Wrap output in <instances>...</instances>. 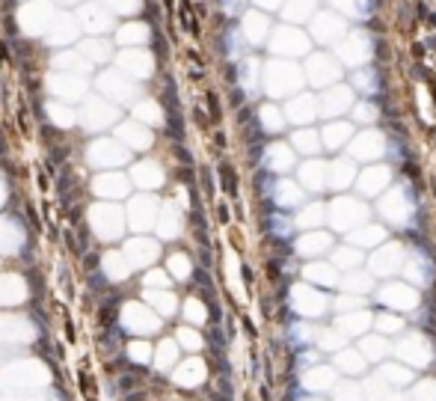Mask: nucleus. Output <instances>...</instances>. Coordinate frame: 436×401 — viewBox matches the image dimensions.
Here are the masks:
<instances>
[{
  "instance_id": "f257e3e1",
  "label": "nucleus",
  "mask_w": 436,
  "mask_h": 401,
  "mask_svg": "<svg viewBox=\"0 0 436 401\" xmlns=\"http://www.w3.org/2000/svg\"><path fill=\"white\" fill-rule=\"evenodd\" d=\"M380 214H383V220L395 223L398 229L413 226V220H416V196H413L406 181H398L395 188H389V193L380 199Z\"/></svg>"
},
{
  "instance_id": "f03ea898",
  "label": "nucleus",
  "mask_w": 436,
  "mask_h": 401,
  "mask_svg": "<svg viewBox=\"0 0 436 401\" xmlns=\"http://www.w3.org/2000/svg\"><path fill=\"white\" fill-rule=\"evenodd\" d=\"M300 87H303V71H300V66L288 63V60H273L264 71V89L273 98L300 95Z\"/></svg>"
},
{
  "instance_id": "7ed1b4c3",
  "label": "nucleus",
  "mask_w": 436,
  "mask_h": 401,
  "mask_svg": "<svg viewBox=\"0 0 436 401\" xmlns=\"http://www.w3.org/2000/svg\"><path fill=\"white\" fill-rule=\"evenodd\" d=\"M335 54L338 60L350 66V69H362L371 63L374 57V39L365 33V30H347V36L335 45Z\"/></svg>"
},
{
  "instance_id": "20e7f679",
  "label": "nucleus",
  "mask_w": 436,
  "mask_h": 401,
  "mask_svg": "<svg viewBox=\"0 0 436 401\" xmlns=\"http://www.w3.org/2000/svg\"><path fill=\"white\" fill-rule=\"evenodd\" d=\"M312 48L309 36L303 33L300 27H291V24H282L270 33V51L279 54V57H306Z\"/></svg>"
},
{
  "instance_id": "39448f33",
  "label": "nucleus",
  "mask_w": 436,
  "mask_h": 401,
  "mask_svg": "<svg viewBox=\"0 0 436 401\" xmlns=\"http://www.w3.org/2000/svg\"><path fill=\"white\" fill-rule=\"evenodd\" d=\"M312 36L321 45H338L347 36V18H341L338 12H314L312 15Z\"/></svg>"
},
{
  "instance_id": "423d86ee",
  "label": "nucleus",
  "mask_w": 436,
  "mask_h": 401,
  "mask_svg": "<svg viewBox=\"0 0 436 401\" xmlns=\"http://www.w3.org/2000/svg\"><path fill=\"white\" fill-rule=\"evenodd\" d=\"M353 104H356V92H353L347 84H335V87H330L317 98V113H321L324 119H338V116H344Z\"/></svg>"
},
{
  "instance_id": "0eeeda50",
  "label": "nucleus",
  "mask_w": 436,
  "mask_h": 401,
  "mask_svg": "<svg viewBox=\"0 0 436 401\" xmlns=\"http://www.w3.org/2000/svg\"><path fill=\"white\" fill-rule=\"evenodd\" d=\"M306 77L314 87H335V81L341 77V63L335 57H330V54H309Z\"/></svg>"
},
{
  "instance_id": "6e6552de",
  "label": "nucleus",
  "mask_w": 436,
  "mask_h": 401,
  "mask_svg": "<svg viewBox=\"0 0 436 401\" xmlns=\"http://www.w3.org/2000/svg\"><path fill=\"white\" fill-rule=\"evenodd\" d=\"M368 208L359 199H350V196H338L330 205V223L335 229H356L359 223H365Z\"/></svg>"
},
{
  "instance_id": "1a4fd4ad",
  "label": "nucleus",
  "mask_w": 436,
  "mask_h": 401,
  "mask_svg": "<svg viewBox=\"0 0 436 401\" xmlns=\"http://www.w3.org/2000/svg\"><path fill=\"white\" fill-rule=\"evenodd\" d=\"M291 306H294V312H300L303 318H317V315L327 312L330 300H327V295H321L312 285H294V291H291Z\"/></svg>"
},
{
  "instance_id": "9d476101",
  "label": "nucleus",
  "mask_w": 436,
  "mask_h": 401,
  "mask_svg": "<svg viewBox=\"0 0 436 401\" xmlns=\"http://www.w3.org/2000/svg\"><path fill=\"white\" fill-rule=\"evenodd\" d=\"M403 271L410 274V279L413 282H419V288H424V285H430L436 277V264L433 259L424 253V250H413L410 256H403V264H401Z\"/></svg>"
},
{
  "instance_id": "9b49d317",
  "label": "nucleus",
  "mask_w": 436,
  "mask_h": 401,
  "mask_svg": "<svg viewBox=\"0 0 436 401\" xmlns=\"http://www.w3.org/2000/svg\"><path fill=\"white\" fill-rule=\"evenodd\" d=\"M380 303L392 306V309H401V312H413L416 303H419V295L403 282H389V285L380 288Z\"/></svg>"
},
{
  "instance_id": "f8f14e48",
  "label": "nucleus",
  "mask_w": 436,
  "mask_h": 401,
  "mask_svg": "<svg viewBox=\"0 0 436 401\" xmlns=\"http://www.w3.org/2000/svg\"><path fill=\"white\" fill-rule=\"evenodd\" d=\"M317 137H321V149H327V152H338V149H344V146H347V140L353 137V128H350L344 119H330V122L317 131Z\"/></svg>"
},
{
  "instance_id": "ddd939ff",
  "label": "nucleus",
  "mask_w": 436,
  "mask_h": 401,
  "mask_svg": "<svg viewBox=\"0 0 436 401\" xmlns=\"http://www.w3.org/2000/svg\"><path fill=\"white\" fill-rule=\"evenodd\" d=\"M403 256L406 253H403L401 244H380V250L371 256L368 268H371V274H392L403 264Z\"/></svg>"
},
{
  "instance_id": "4468645a",
  "label": "nucleus",
  "mask_w": 436,
  "mask_h": 401,
  "mask_svg": "<svg viewBox=\"0 0 436 401\" xmlns=\"http://www.w3.org/2000/svg\"><path fill=\"white\" fill-rule=\"evenodd\" d=\"M389 149L386 146V137L380 131H365V134H359V137L350 143V155L359 157V161H371V157H380Z\"/></svg>"
},
{
  "instance_id": "2eb2a0df",
  "label": "nucleus",
  "mask_w": 436,
  "mask_h": 401,
  "mask_svg": "<svg viewBox=\"0 0 436 401\" xmlns=\"http://www.w3.org/2000/svg\"><path fill=\"white\" fill-rule=\"evenodd\" d=\"M350 89H353V92H359V95H365L368 101H371V98H377V95H380V89H383L380 71L374 69V66H362V69H356L353 74H350Z\"/></svg>"
},
{
  "instance_id": "dca6fc26",
  "label": "nucleus",
  "mask_w": 436,
  "mask_h": 401,
  "mask_svg": "<svg viewBox=\"0 0 436 401\" xmlns=\"http://www.w3.org/2000/svg\"><path fill=\"white\" fill-rule=\"evenodd\" d=\"M389 181H392V170L377 164V167H368L365 173L359 175V193L362 196H380L383 191H389Z\"/></svg>"
},
{
  "instance_id": "f3484780",
  "label": "nucleus",
  "mask_w": 436,
  "mask_h": 401,
  "mask_svg": "<svg viewBox=\"0 0 436 401\" xmlns=\"http://www.w3.org/2000/svg\"><path fill=\"white\" fill-rule=\"evenodd\" d=\"M282 116H288L294 125H309L312 119H317V98L314 95H291Z\"/></svg>"
},
{
  "instance_id": "a211bd4d",
  "label": "nucleus",
  "mask_w": 436,
  "mask_h": 401,
  "mask_svg": "<svg viewBox=\"0 0 436 401\" xmlns=\"http://www.w3.org/2000/svg\"><path fill=\"white\" fill-rule=\"evenodd\" d=\"M238 30H241V36H244V42H249V45H261L264 39L270 36V18L261 15V12H246L244 24H241Z\"/></svg>"
},
{
  "instance_id": "6ab92c4d",
  "label": "nucleus",
  "mask_w": 436,
  "mask_h": 401,
  "mask_svg": "<svg viewBox=\"0 0 436 401\" xmlns=\"http://www.w3.org/2000/svg\"><path fill=\"white\" fill-rule=\"evenodd\" d=\"M303 191L309 193H321L327 188V164L324 161H309V164H303L300 167V181H297Z\"/></svg>"
},
{
  "instance_id": "aec40b11",
  "label": "nucleus",
  "mask_w": 436,
  "mask_h": 401,
  "mask_svg": "<svg viewBox=\"0 0 436 401\" xmlns=\"http://www.w3.org/2000/svg\"><path fill=\"white\" fill-rule=\"evenodd\" d=\"M353 178H356V167L350 157H335L332 164H327V188L344 191Z\"/></svg>"
},
{
  "instance_id": "412c9836",
  "label": "nucleus",
  "mask_w": 436,
  "mask_h": 401,
  "mask_svg": "<svg viewBox=\"0 0 436 401\" xmlns=\"http://www.w3.org/2000/svg\"><path fill=\"white\" fill-rule=\"evenodd\" d=\"M264 167L270 173H288V170H294V149L285 146V143H270L267 152H264Z\"/></svg>"
},
{
  "instance_id": "4be33fe9",
  "label": "nucleus",
  "mask_w": 436,
  "mask_h": 401,
  "mask_svg": "<svg viewBox=\"0 0 436 401\" xmlns=\"http://www.w3.org/2000/svg\"><path fill=\"white\" fill-rule=\"evenodd\" d=\"M270 196H273V202H276L279 208H297V205L303 202L306 191H303L297 181H288V178H282V181H273V188H270Z\"/></svg>"
},
{
  "instance_id": "5701e85b",
  "label": "nucleus",
  "mask_w": 436,
  "mask_h": 401,
  "mask_svg": "<svg viewBox=\"0 0 436 401\" xmlns=\"http://www.w3.org/2000/svg\"><path fill=\"white\" fill-rule=\"evenodd\" d=\"M330 247H332V235L312 229L309 235H303V238L297 241V253H300L303 259H317V256H324Z\"/></svg>"
},
{
  "instance_id": "b1692460",
  "label": "nucleus",
  "mask_w": 436,
  "mask_h": 401,
  "mask_svg": "<svg viewBox=\"0 0 436 401\" xmlns=\"http://www.w3.org/2000/svg\"><path fill=\"white\" fill-rule=\"evenodd\" d=\"M332 6V12H338L341 18H353V21H365L374 12V0H327Z\"/></svg>"
},
{
  "instance_id": "393cba45",
  "label": "nucleus",
  "mask_w": 436,
  "mask_h": 401,
  "mask_svg": "<svg viewBox=\"0 0 436 401\" xmlns=\"http://www.w3.org/2000/svg\"><path fill=\"white\" fill-rule=\"evenodd\" d=\"M258 81H261V63L255 57H244L241 66H238V84L246 95H255L258 92Z\"/></svg>"
},
{
  "instance_id": "a878e982",
  "label": "nucleus",
  "mask_w": 436,
  "mask_h": 401,
  "mask_svg": "<svg viewBox=\"0 0 436 401\" xmlns=\"http://www.w3.org/2000/svg\"><path fill=\"white\" fill-rule=\"evenodd\" d=\"M335 386V371L327 366H314L309 371H303V389L309 392H327Z\"/></svg>"
},
{
  "instance_id": "bb28decb",
  "label": "nucleus",
  "mask_w": 436,
  "mask_h": 401,
  "mask_svg": "<svg viewBox=\"0 0 436 401\" xmlns=\"http://www.w3.org/2000/svg\"><path fill=\"white\" fill-rule=\"evenodd\" d=\"M338 333L341 336H362V333L371 327V312H362V309H356V312H344L338 315Z\"/></svg>"
},
{
  "instance_id": "cd10ccee",
  "label": "nucleus",
  "mask_w": 436,
  "mask_h": 401,
  "mask_svg": "<svg viewBox=\"0 0 436 401\" xmlns=\"http://www.w3.org/2000/svg\"><path fill=\"white\" fill-rule=\"evenodd\" d=\"M317 12V0H285L282 3V15L288 18L291 24H303L306 18H312Z\"/></svg>"
},
{
  "instance_id": "c85d7f7f",
  "label": "nucleus",
  "mask_w": 436,
  "mask_h": 401,
  "mask_svg": "<svg viewBox=\"0 0 436 401\" xmlns=\"http://www.w3.org/2000/svg\"><path fill=\"white\" fill-rule=\"evenodd\" d=\"M306 279H312L317 285H324V288H332L335 282H338V271L332 268V264H324V262H312L306 268Z\"/></svg>"
},
{
  "instance_id": "c756f323",
  "label": "nucleus",
  "mask_w": 436,
  "mask_h": 401,
  "mask_svg": "<svg viewBox=\"0 0 436 401\" xmlns=\"http://www.w3.org/2000/svg\"><path fill=\"white\" fill-rule=\"evenodd\" d=\"M389 351H392V345H389L386 336H365L362 339V354L371 363H380L383 357H389Z\"/></svg>"
},
{
  "instance_id": "7c9ffc66",
  "label": "nucleus",
  "mask_w": 436,
  "mask_h": 401,
  "mask_svg": "<svg viewBox=\"0 0 436 401\" xmlns=\"http://www.w3.org/2000/svg\"><path fill=\"white\" fill-rule=\"evenodd\" d=\"M291 143H294L297 152H303V155H317L321 152V137H317V131H312V128H303V131H297L294 137H291Z\"/></svg>"
},
{
  "instance_id": "2f4dec72",
  "label": "nucleus",
  "mask_w": 436,
  "mask_h": 401,
  "mask_svg": "<svg viewBox=\"0 0 436 401\" xmlns=\"http://www.w3.org/2000/svg\"><path fill=\"white\" fill-rule=\"evenodd\" d=\"M324 217H327V208L321 205V202H312V205H306V208L300 211L294 217V226H303V229H317L324 223Z\"/></svg>"
},
{
  "instance_id": "473e14b6",
  "label": "nucleus",
  "mask_w": 436,
  "mask_h": 401,
  "mask_svg": "<svg viewBox=\"0 0 436 401\" xmlns=\"http://www.w3.org/2000/svg\"><path fill=\"white\" fill-rule=\"evenodd\" d=\"M359 262H362V256H359V250H356V247H338V250H335V253H332V268H335V271H356V268H359Z\"/></svg>"
},
{
  "instance_id": "72a5a7b5",
  "label": "nucleus",
  "mask_w": 436,
  "mask_h": 401,
  "mask_svg": "<svg viewBox=\"0 0 436 401\" xmlns=\"http://www.w3.org/2000/svg\"><path fill=\"white\" fill-rule=\"evenodd\" d=\"M350 241L356 247H380L386 241V229L383 226H365V229H359V232H353Z\"/></svg>"
},
{
  "instance_id": "f704fd0d",
  "label": "nucleus",
  "mask_w": 436,
  "mask_h": 401,
  "mask_svg": "<svg viewBox=\"0 0 436 401\" xmlns=\"http://www.w3.org/2000/svg\"><path fill=\"white\" fill-rule=\"evenodd\" d=\"M335 366L341 368V371H350V375H359L362 368H365V357L359 354V351H338L335 354Z\"/></svg>"
},
{
  "instance_id": "c9c22d12",
  "label": "nucleus",
  "mask_w": 436,
  "mask_h": 401,
  "mask_svg": "<svg viewBox=\"0 0 436 401\" xmlns=\"http://www.w3.org/2000/svg\"><path fill=\"white\" fill-rule=\"evenodd\" d=\"M261 128L267 134H279L282 128H285V116H282L279 107H273V104L261 107Z\"/></svg>"
},
{
  "instance_id": "e433bc0d",
  "label": "nucleus",
  "mask_w": 436,
  "mask_h": 401,
  "mask_svg": "<svg viewBox=\"0 0 436 401\" xmlns=\"http://www.w3.org/2000/svg\"><path fill=\"white\" fill-rule=\"evenodd\" d=\"M341 288L350 291V295H365V291L374 288V279L368 277V274H356V271H350L347 277H344V285H341Z\"/></svg>"
},
{
  "instance_id": "4c0bfd02",
  "label": "nucleus",
  "mask_w": 436,
  "mask_h": 401,
  "mask_svg": "<svg viewBox=\"0 0 436 401\" xmlns=\"http://www.w3.org/2000/svg\"><path fill=\"white\" fill-rule=\"evenodd\" d=\"M270 232L279 238V241H285V238H291V232H294V220L288 217V214H282V211H273L270 214Z\"/></svg>"
},
{
  "instance_id": "58836bf2",
  "label": "nucleus",
  "mask_w": 436,
  "mask_h": 401,
  "mask_svg": "<svg viewBox=\"0 0 436 401\" xmlns=\"http://www.w3.org/2000/svg\"><path fill=\"white\" fill-rule=\"evenodd\" d=\"M353 119L356 122H362V125H374L377 119H380V107L377 104H371V101H356L353 104Z\"/></svg>"
},
{
  "instance_id": "ea45409f",
  "label": "nucleus",
  "mask_w": 436,
  "mask_h": 401,
  "mask_svg": "<svg viewBox=\"0 0 436 401\" xmlns=\"http://www.w3.org/2000/svg\"><path fill=\"white\" fill-rule=\"evenodd\" d=\"M288 333H291V342H294V345H309L314 339V327L306 324V321H294V324L288 327Z\"/></svg>"
},
{
  "instance_id": "a19ab883",
  "label": "nucleus",
  "mask_w": 436,
  "mask_h": 401,
  "mask_svg": "<svg viewBox=\"0 0 436 401\" xmlns=\"http://www.w3.org/2000/svg\"><path fill=\"white\" fill-rule=\"evenodd\" d=\"M244 36H241V30L238 27H231L226 33V54H228V60H241V54H244Z\"/></svg>"
},
{
  "instance_id": "79ce46f5",
  "label": "nucleus",
  "mask_w": 436,
  "mask_h": 401,
  "mask_svg": "<svg viewBox=\"0 0 436 401\" xmlns=\"http://www.w3.org/2000/svg\"><path fill=\"white\" fill-rule=\"evenodd\" d=\"M383 378H386V384H389V386H406L413 375H410L406 368H401V366H386L383 368Z\"/></svg>"
},
{
  "instance_id": "37998d69",
  "label": "nucleus",
  "mask_w": 436,
  "mask_h": 401,
  "mask_svg": "<svg viewBox=\"0 0 436 401\" xmlns=\"http://www.w3.org/2000/svg\"><path fill=\"white\" fill-rule=\"evenodd\" d=\"M377 330L383 333V336H398L403 330V321L395 318V315H380L377 318Z\"/></svg>"
},
{
  "instance_id": "c03bdc74",
  "label": "nucleus",
  "mask_w": 436,
  "mask_h": 401,
  "mask_svg": "<svg viewBox=\"0 0 436 401\" xmlns=\"http://www.w3.org/2000/svg\"><path fill=\"white\" fill-rule=\"evenodd\" d=\"M335 398L338 401H362V386H335Z\"/></svg>"
},
{
  "instance_id": "a18cd8bd",
  "label": "nucleus",
  "mask_w": 436,
  "mask_h": 401,
  "mask_svg": "<svg viewBox=\"0 0 436 401\" xmlns=\"http://www.w3.org/2000/svg\"><path fill=\"white\" fill-rule=\"evenodd\" d=\"M332 306H335V312H356V306H362V300H359V297H353V295H344V297H338V300H335V303H332Z\"/></svg>"
},
{
  "instance_id": "49530a36",
  "label": "nucleus",
  "mask_w": 436,
  "mask_h": 401,
  "mask_svg": "<svg viewBox=\"0 0 436 401\" xmlns=\"http://www.w3.org/2000/svg\"><path fill=\"white\" fill-rule=\"evenodd\" d=\"M317 333H321V336H317V345H321V348H338V345L344 342V336L338 330H327L330 336H324V330H317Z\"/></svg>"
},
{
  "instance_id": "de8ad7c7",
  "label": "nucleus",
  "mask_w": 436,
  "mask_h": 401,
  "mask_svg": "<svg viewBox=\"0 0 436 401\" xmlns=\"http://www.w3.org/2000/svg\"><path fill=\"white\" fill-rule=\"evenodd\" d=\"M416 401H436V381H424L416 386Z\"/></svg>"
},
{
  "instance_id": "09e8293b",
  "label": "nucleus",
  "mask_w": 436,
  "mask_h": 401,
  "mask_svg": "<svg viewBox=\"0 0 436 401\" xmlns=\"http://www.w3.org/2000/svg\"><path fill=\"white\" fill-rule=\"evenodd\" d=\"M246 6V0H220V9L226 12V15H241Z\"/></svg>"
},
{
  "instance_id": "8fccbe9b",
  "label": "nucleus",
  "mask_w": 436,
  "mask_h": 401,
  "mask_svg": "<svg viewBox=\"0 0 436 401\" xmlns=\"http://www.w3.org/2000/svg\"><path fill=\"white\" fill-rule=\"evenodd\" d=\"M252 3H258L261 9H279V6L285 3V0H252Z\"/></svg>"
}]
</instances>
